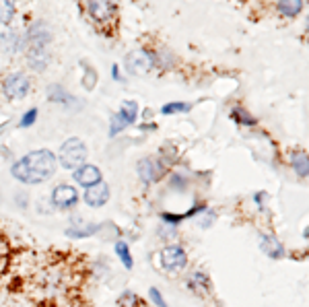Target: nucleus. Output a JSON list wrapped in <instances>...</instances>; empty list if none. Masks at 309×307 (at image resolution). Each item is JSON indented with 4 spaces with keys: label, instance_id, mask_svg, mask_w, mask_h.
I'll use <instances>...</instances> for the list:
<instances>
[{
    "label": "nucleus",
    "instance_id": "a211bd4d",
    "mask_svg": "<svg viewBox=\"0 0 309 307\" xmlns=\"http://www.w3.org/2000/svg\"><path fill=\"white\" fill-rule=\"evenodd\" d=\"M291 163H293L295 173H297L299 177H303V180H305V177L309 175V161H307V155H305V153H301V151L293 153Z\"/></svg>",
    "mask_w": 309,
    "mask_h": 307
},
{
    "label": "nucleus",
    "instance_id": "2eb2a0df",
    "mask_svg": "<svg viewBox=\"0 0 309 307\" xmlns=\"http://www.w3.org/2000/svg\"><path fill=\"white\" fill-rule=\"evenodd\" d=\"M87 8H89V13H91V17L97 19V21H109L116 13L114 2H89Z\"/></svg>",
    "mask_w": 309,
    "mask_h": 307
},
{
    "label": "nucleus",
    "instance_id": "f3484780",
    "mask_svg": "<svg viewBox=\"0 0 309 307\" xmlns=\"http://www.w3.org/2000/svg\"><path fill=\"white\" fill-rule=\"evenodd\" d=\"M188 286H190L194 293L202 295V293H206L208 289H211V283H208V276L204 272H194L190 276V281H188Z\"/></svg>",
    "mask_w": 309,
    "mask_h": 307
},
{
    "label": "nucleus",
    "instance_id": "9b49d317",
    "mask_svg": "<svg viewBox=\"0 0 309 307\" xmlns=\"http://www.w3.org/2000/svg\"><path fill=\"white\" fill-rule=\"evenodd\" d=\"M49 42H52V31H49V25L44 23V21H39L35 25H31V29L27 31L25 35V44L27 46H48Z\"/></svg>",
    "mask_w": 309,
    "mask_h": 307
},
{
    "label": "nucleus",
    "instance_id": "f257e3e1",
    "mask_svg": "<svg viewBox=\"0 0 309 307\" xmlns=\"http://www.w3.org/2000/svg\"><path fill=\"white\" fill-rule=\"evenodd\" d=\"M56 163H58V159L52 151L37 148V151L27 153L17 163H13L11 173L21 184L33 186V184H42V182L49 180L56 173Z\"/></svg>",
    "mask_w": 309,
    "mask_h": 307
},
{
    "label": "nucleus",
    "instance_id": "a878e982",
    "mask_svg": "<svg viewBox=\"0 0 309 307\" xmlns=\"http://www.w3.org/2000/svg\"><path fill=\"white\" fill-rule=\"evenodd\" d=\"M97 229H99V225H91L87 231H76V229H68L66 231V235L68 237H89V235H93V233H97Z\"/></svg>",
    "mask_w": 309,
    "mask_h": 307
},
{
    "label": "nucleus",
    "instance_id": "f03ea898",
    "mask_svg": "<svg viewBox=\"0 0 309 307\" xmlns=\"http://www.w3.org/2000/svg\"><path fill=\"white\" fill-rule=\"evenodd\" d=\"M58 161L64 169H78L87 161V144L81 138H68L60 148Z\"/></svg>",
    "mask_w": 309,
    "mask_h": 307
},
{
    "label": "nucleus",
    "instance_id": "9d476101",
    "mask_svg": "<svg viewBox=\"0 0 309 307\" xmlns=\"http://www.w3.org/2000/svg\"><path fill=\"white\" fill-rule=\"evenodd\" d=\"M83 200H85L89 206H93V209H99V206H103V204L109 200V186H107L105 182H99L97 186L87 188Z\"/></svg>",
    "mask_w": 309,
    "mask_h": 307
},
{
    "label": "nucleus",
    "instance_id": "7ed1b4c3",
    "mask_svg": "<svg viewBox=\"0 0 309 307\" xmlns=\"http://www.w3.org/2000/svg\"><path fill=\"white\" fill-rule=\"evenodd\" d=\"M124 66L128 74L132 76H144L153 71L155 66V56L151 52H146V49H134V52H130L126 56L124 60Z\"/></svg>",
    "mask_w": 309,
    "mask_h": 307
},
{
    "label": "nucleus",
    "instance_id": "4be33fe9",
    "mask_svg": "<svg viewBox=\"0 0 309 307\" xmlns=\"http://www.w3.org/2000/svg\"><path fill=\"white\" fill-rule=\"evenodd\" d=\"M231 116H233V120L239 122V124H245V126H254V124H256L254 118H252V116H247V112L241 110V107H235V110L231 112Z\"/></svg>",
    "mask_w": 309,
    "mask_h": 307
},
{
    "label": "nucleus",
    "instance_id": "4468645a",
    "mask_svg": "<svg viewBox=\"0 0 309 307\" xmlns=\"http://www.w3.org/2000/svg\"><path fill=\"white\" fill-rule=\"evenodd\" d=\"M25 47H27L25 37H19L15 33H2L0 35V52L2 54H17Z\"/></svg>",
    "mask_w": 309,
    "mask_h": 307
},
{
    "label": "nucleus",
    "instance_id": "dca6fc26",
    "mask_svg": "<svg viewBox=\"0 0 309 307\" xmlns=\"http://www.w3.org/2000/svg\"><path fill=\"white\" fill-rule=\"evenodd\" d=\"M303 2L301 0H283V2H276V11L285 15V17H297L303 11Z\"/></svg>",
    "mask_w": 309,
    "mask_h": 307
},
{
    "label": "nucleus",
    "instance_id": "b1692460",
    "mask_svg": "<svg viewBox=\"0 0 309 307\" xmlns=\"http://www.w3.org/2000/svg\"><path fill=\"white\" fill-rule=\"evenodd\" d=\"M35 120H37V110H35V107H31L29 112H25V116L21 118L19 126H21V128H29V126H33V124H35Z\"/></svg>",
    "mask_w": 309,
    "mask_h": 307
},
{
    "label": "nucleus",
    "instance_id": "ddd939ff",
    "mask_svg": "<svg viewBox=\"0 0 309 307\" xmlns=\"http://www.w3.org/2000/svg\"><path fill=\"white\" fill-rule=\"evenodd\" d=\"M163 167H159V163L155 159H143L138 163V175L144 184H151V182H157L159 175H161Z\"/></svg>",
    "mask_w": 309,
    "mask_h": 307
},
{
    "label": "nucleus",
    "instance_id": "0eeeda50",
    "mask_svg": "<svg viewBox=\"0 0 309 307\" xmlns=\"http://www.w3.org/2000/svg\"><path fill=\"white\" fill-rule=\"evenodd\" d=\"M76 202H78V192H76V188L66 186V184L54 188V192H52V204L56 206V209H60V211L72 209Z\"/></svg>",
    "mask_w": 309,
    "mask_h": 307
},
{
    "label": "nucleus",
    "instance_id": "aec40b11",
    "mask_svg": "<svg viewBox=\"0 0 309 307\" xmlns=\"http://www.w3.org/2000/svg\"><path fill=\"white\" fill-rule=\"evenodd\" d=\"M15 17V2L11 0H0V23L8 25Z\"/></svg>",
    "mask_w": 309,
    "mask_h": 307
},
{
    "label": "nucleus",
    "instance_id": "6ab92c4d",
    "mask_svg": "<svg viewBox=\"0 0 309 307\" xmlns=\"http://www.w3.org/2000/svg\"><path fill=\"white\" fill-rule=\"evenodd\" d=\"M116 254H118L119 262L124 264V268L130 270L132 266H134V262H132V254H130V247H128L126 241H118V243H116Z\"/></svg>",
    "mask_w": 309,
    "mask_h": 307
},
{
    "label": "nucleus",
    "instance_id": "6e6552de",
    "mask_svg": "<svg viewBox=\"0 0 309 307\" xmlns=\"http://www.w3.org/2000/svg\"><path fill=\"white\" fill-rule=\"evenodd\" d=\"M48 62H49V52L46 46H39V44L27 46V64L31 71H35V72L46 71Z\"/></svg>",
    "mask_w": 309,
    "mask_h": 307
},
{
    "label": "nucleus",
    "instance_id": "423d86ee",
    "mask_svg": "<svg viewBox=\"0 0 309 307\" xmlns=\"http://www.w3.org/2000/svg\"><path fill=\"white\" fill-rule=\"evenodd\" d=\"M2 89L8 99H23L29 93V78L23 72H13L4 78Z\"/></svg>",
    "mask_w": 309,
    "mask_h": 307
},
{
    "label": "nucleus",
    "instance_id": "bb28decb",
    "mask_svg": "<svg viewBox=\"0 0 309 307\" xmlns=\"http://www.w3.org/2000/svg\"><path fill=\"white\" fill-rule=\"evenodd\" d=\"M171 186H175V188H182L184 186V180L179 175H173V182H171Z\"/></svg>",
    "mask_w": 309,
    "mask_h": 307
},
{
    "label": "nucleus",
    "instance_id": "20e7f679",
    "mask_svg": "<svg viewBox=\"0 0 309 307\" xmlns=\"http://www.w3.org/2000/svg\"><path fill=\"white\" fill-rule=\"evenodd\" d=\"M138 118V103L136 101H122L119 112L112 116V122H109V136H118L124 128L132 126Z\"/></svg>",
    "mask_w": 309,
    "mask_h": 307
},
{
    "label": "nucleus",
    "instance_id": "39448f33",
    "mask_svg": "<svg viewBox=\"0 0 309 307\" xmlns=\"http://www.w3.org/2000/svg\"><path fill=\"white\" fill-rule=\"evenodd\" d=\"M159 258H161V266L169 272L184 270L188 264V254L182 245H165L159 254Z\"/></svg>",
    "mask_w": 309,
    "mask_h": 307
},
{
    "label": "nucleus",
    "instance_id": "393cba45",
    "mask_svg": "<svg viewBox=\"0 0 309 307\" xmlns=\"http://www.w3.org/2000/svg\"><path fill=\"white\" fill-rule=\"evenodd\" d=\"M148 295H151V301H153L157 307H169V305L165 303V299H163L161 291H159L157 286H151V289H148Z\"/></svg>",
    "mask_w": 309,
    "mask_h": 307
},
{
    "label": "nucleus",
    "instance_id": "1a4fd4ad",
    "mask_svg": "<svg viewBox=\"0 0 309 307\" xmlns=\"http://www.w3.org/2000/svg\"><path fill=\"white\" fill-rule=\"evenodd\" d=\"M74 182L78 186H83L85 190L87 188H91V186H97L99 182H103V177H101V171H99V167L95 165H81L78 169H74Z\"/></svg>",
    "mask_w": 309,
    "mask_h": 307
},
{
    "label": "nucleus",
    "instance_id": "cd10ccee",
    "mask_svg": "<svg viewBox=\"0 0 309 307\" xmlns=\"http://www.w3.org/2000/svg\"><path fill=\"white\" fill-rule=\"evenodd\" d=\"M112 76L116 78V81H122V76H119V71H118V66H112Z\"/></svg>",
    "mask_w": 309,
    "mask_h": 307
},
{
    "label": "nucleus",
    "instance_id": "412c9836",
    "mask_svg": "<svg viewBox=\"0 0 309 307\" xmlns=\"http://www.w3.org/2000/svg\"><path fill=\"white\" fill-rule=\"evenodd\" d=\"M192 110V105L190 103H165L163 105V110H161V114H165V116H169V114H186V112H190Z\"/></svg>",
    "mask_w": 309,
    "mask_h": 307
},
{
    "label": "nucleus",
    "instance_id": "5701e85b",
    "mask_svg": "<svg viewBox=\"0 0 309 307\" xmlns=\"http://www.w3.org/2000/svg\"><path fill=\"white\" fill-rule=\"evenodd\" d=\"M118 303H119V307H136V305H138V297H136L134 293H130V291H126V293L118 299Z\"/></svg>",
    "mask_w": 309,
    "mask_h": 307
},
{
    "label": "nucleus",
    "instance_id": "f8f14e48",
    "mask_svg": "<svg viewBox=\"0 0 309 307\" xmlns=\"http://www.w3.org/2000/svg\"><path fill=\"white\" fill-rule=\"evenodd\" d=\"M260 250L268 256V258H272V260H281L285 258V245L276 239L274 235H262V239H260Z\"/></svg>",
    "mask_w": 309,
    "mask_h": 307
}]
</instances>
